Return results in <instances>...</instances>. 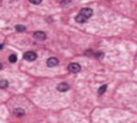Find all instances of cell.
<instances>
[{
	"mask_svg": "<svg viewBox=\"0 0 137 123\" xmlns=\"http://www.w3.org/2000/svg\"><path fill=\"white\" fill-rule=\"evenodd\" d=\"M68 68H69V71L71 73H78L79 71H80V65L78 64V63H76V62H73V63H70L69 66H68Z\"/></svg>",
	"mask_w": 137,
	"mask_h": 123,
	"instance_id": "6da1fadb",
	"label": "cell"
},
{
	"mask_svg": "<svg viewBox=\"0 0 137 123\" xmlns=\"http://www.w3.org/2000/svg\"><path fill=\"white\" fill-rule=\"evenodd\" d=\"M24 59L27 61H34L36 59V54L34 51H27L24 54Z\"/></svg>",
	"mask_w": 137,
	"mask_h": 123,
	"instance_id": "7a4b0ae2",
	"label": "cell"
},
{
	"mask_svg": "<svg viewBox=\"0 0 137 123\" xmlns=\"http://www.w3.org/2000/svg\"><path fill=\"white\" fill-rule=\"evenodd\" d=\"M33 38L38 41H44L46 39V33L43 32V31H36L33 34Z\"/></svg>",
	"mask_w": 137,
	"mask_h": 123,
	"instance_id": "3957f363",
	"label": "cell"
},
{
	"mask_svg": "<svg viewBox=\"0 0 137 123\" xmlns=\"http://www.w3.org/2000/svg\"><path fill=\"white\" fill-rule=\"evenodd\" d=\"M81 15H84L85 17H87V18H89V17L92 16V14H93V11H92V9L90 8H84L80 10V13Z\"/></svg>",
	"mask_w": 137,
	"mask_h": 123,
	"instance_id": "277c9868",
	"label": "cell"
},
{
	"mask_svg": "<svg viewBox=\"0 0 137 123\" xmlns=\"http://www.w3.org/2000/svg\"><path fill=\"white\" fill-rule=\"evenodd\" d=\"M58 63H59L58 59L55 58V57H50L48 60H47L46 64H47V66H49V68H54V66L58 65Z\"/></svg>",
	"mask_w": 137,
	"mask_h": 123,
	"instance_id": "5b68a950",
	"label": "cell"
},
{
	"mask_svg": "<svg viewBox=\"0 0 137 123\" xmlns=\"http://www.w3.org/2000/svg\"><path fill=\"white\" fill-rule=\"evenodd\" d=\"M69 89H70V86L66 82H61L57 86V90H58L59 92H65V91H68Z\"/></svg>",
	"mask_w": 137,
	"mask_h": 123,
	"instance_id": "8992f818",
	"label": "cell"
},
{
	"mask_svg": "<svg viewBox=\"0 0 137 123\" xmlns=\"http://www.w3.org/2000/svg\"><path fill=\"white\" fill-rule=\"evenodd\" d=\"M75 20L77 21V23H79V24H84V23H86V21L88 20V18H87V17H85L84 15H81V14H78V15L76 16Z\"/></svg>",
	"mask_w": 137,
	"mask_h": 123,
	"instance_id": "52a82bcc",
	"label": "cell"
},
{
	"mask_svg": "<svg viewBox=\"0 0 137 123\" xmlns=\"http://www.w3.org/2000/svg\"><path fill=\"white\" fill-rule=\"evenodd\" d=\"M14 115L17 116V117H22V116L25 115V110L22 109V108H16V109L14 110Z\"/></svg>",
	"mask_w": 137,
	"mask_h": 123,
	"instance_id": "ba28073f",
	"label": "cell"
},
{
	"mask_svg": "<svg viewBox=\"0 0 137 123\" xmlns=\"http://www.w3.org/2000/svg\"><path fill=\"white\" fill-rule=\"evenodd\" d=\"M9 86L8 80H0V89H4Z\"/></svg>",
	"mask_w": 137,
	"mask_h": 123,
	"instance_id": "9c48e42d",
	"label": "cell"
},
{
	"mask_svg": "<svg viewBox=\"0 0 137 123\" xmlns=\"http://www.w3.org/2000/svg\"><path fill=\"white\" fill-rule=\"evenodd\" d=\"M107 90V85H103V86H101V87L99 88V94H103L104 92Z\"/></svg>",
	"mask_w": 137,
	"mask_h": 123,
	"instance_id": "30bf717a",
	"label": "cell"
},
{
	"mask_svg": "<svg viewBox=\"0 0 137 123\" xmlns=\"http://www.w3.org/2000/svg\"><path fill=\"white\" fill-rule=\"evenodd\" d=\"M9 61H10L11 63H15L16 61H17V56H16V55H11V56L9 57Z\"/></svg>",
	"mask_w": 137,
	"mask_h": 123,
	"instance_id": "8fae6325",
	"label": "cell"
},
{
	"mask_svg": "<svg viewBox=\"0 0 137 123\" xmlns=\"http://www.w3.org/2000/svg\"><path fill=\"white\" fill-rule=\"evenodd\" d=\"M15 29L18 32H23V31H25L26 30V27L25 26H22V25H17V26L15 27Z\"/></svg>",
	"mask_w": 137,
	"mask_h": 123,
	"instance_id": "7c38bea8",
	"label": "cell"
},
{
	"mask_svg": "<svg viewBox=\"0 0 137 123\" xmlns=\"http://www.w3.org/2000/svg\"><path fill=\"white\" fill-rule=\"evenodd\" d=\"M72 3L71 0H62L61 1V6L62 7H66V6H70Z\"/></svg>",
	"mask_w": 137,
	"mask_h": 123,
	"instance_id": "4fadbf2b",
	"label": "cell"
},
{
	"mask_svg": "<svg viewBox=\"0 0 137 123\" xmlns=\"http://www.w3.org/2000/svg\"><path fill=\"white\" fill-rule=\"evenodd\" d=\"M30 1V3L32 4H40L42 2V0H29Z\"/></svg>",
	"mask_w": 137,
	"mask_h": 123,
	"instance_id": "5bb4252c",
	"label": "cell"
},
{
	"mask_svg": "<svg viewBox=\"0 0 137 123\" xmlns=\"http://www.w3.org/2000/svg\"><path fill=\"white\" fill-rule=\"evenodd\" d=\"M1 68H2V64H1V63H0V70H1Z\"/></svg>",
	"mask_w": 137,
	"mask_h": 123,
	"instance_id": "9a60e30c",
	"label": "cell"
},
{
	"mask_svg": "<svg viewBox=\"0 0 137 123\" xmlns=\"http://www.w3.org/2000/svg\"><path fill=\"white\" fill-rule=\"evenodd\" d=\"M2 47H3V45H0V49H1Z\"/></svg>",
	"mask_w": 137,
	"mask_h": 123,
	"instance_id": "2e32d148",
	"label": "cell"
}]
</instances>
